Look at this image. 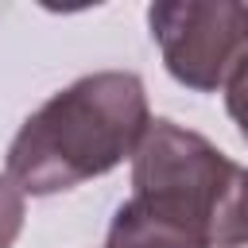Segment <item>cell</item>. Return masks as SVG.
Listing matches in <instances>:
<instances>
[{
	"label": "cell",
	"instance_id": "cell-5",
	"mask_svg": "<svg viewBox=\"0 0 248 248\" xmlns=\"http://www.w3.org/2000/svg\"><path fill=\"white\" fill-rule=\"evenodd\" d=\"M23 217H27V205H23V190L0 174V248H12L19 229H23Z\"/></svg>",
	"mask_w": 248,
	"mask_h": 248
},
{
	"label": "cell",
	"instance_id": "cell-2",
	"mask_svg": "<svg viewBox=\"0 0 248 248\" xmlns=\"http://www.w3.org/2000/svg\"><path fill=\"white\" fill-rule=\"evenodd\" d=\"M248 167L232 163L202 132L151 120L132 155V202L194 232L205 248H229V225Z\"/></svg>",
	"mask_w": 248,
	"mask_h": 248
},
{
	"label": "cell",
	"instance_id": "cell-1",
	"mask_svg": "<svg viewBox=\"0 0 248 248\" xmlns=\"http://www.w3.org/2000/svg\"><path fill=\"white\" fill-rule=\"evenodd\" d=\"M151 108L128 70L85 74L43 101L8 143V178L35 198L74 190L136 155Z\"/></svg>",
	"mask_w": 248,
	"mask_h": 248
},
{
	"label": "cell",
	"instance_id": "cell-7",
	"mask_svg": "<svg viewBox=\"0 0 248 248\" xmlns=\"http://www.w3.org/2000/svg\"><path fill=\"white\" fill-rule=\"evenodd\" d=\"M229 248H248V174L236 198V213H232V229H229Z\"/></svg>",
	"mask_w": 248,
	"mask_h": 248
},
{
	"label": "cell",
	"instance_id": "cell-4",
	"mask_svg": "<svg viewBox=\"0 0 248 248\" xmlns=\"http://www.w3.org/2000/svg\"><path fill=\"white\" fill-rule=\"evenodd\" d=\"M105 248H205L194 232L178 229L174 221H163L155 213H147L140 202H124L112 213L108 225V240Z\"/></svg>",
	"mask_w": 248,
	"mask_h": 248
},
{
	"label": "cell",
	"instance_id": "cell-6",
	"mask_svg": "<svg viewBox=\"0 0 248 248\" xmlns=\"http://www.w3.org/2000/svg\"><path fill=\"white\" fill-rule=\"evenodd\" d=\"M225 108L232 116V124L240 128L244 143H248V62L232 74V81L225 85Z\"/></svg>",
	"mask_w": 248,
	"mask_h": 248
},
{
	"label": "cell",
	"instance_id": "cell-3",
	"mask_svg": "<svg viewBox=\"0 0 248 248\" xmlns=\"http://www.w3.org/2000/svg\"><path fill=\"white\" fill-rule=\"evenodd\" d=\"M147 27L167 74L194 93L225 89L248 62V4L159 0L147 8Z\"/></svg>",
	"mask_w": 248,
	"mask_h": 248
}]
</instances>
